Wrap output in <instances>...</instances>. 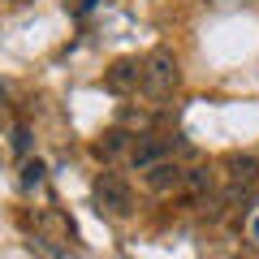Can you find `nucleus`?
I'll return each instance as SVG.
<instances>
[{
	"label": "nucleus",
	"mask_w": 259,
	"mask_h": 259,
	"mask_svg": "<svg viewBox=\"0 0 259 259\" xmlns=\"http://www.w3.org/2000/svg\"><path fill=\"white\" fill-rule=\"evenodd\" d=\"M147 186H151V190H182V186H186V168L173 164V160H164V164L147 168Z\"/></svg>",
	"instance_id": "6"
},
{
	"label": "nucleus",
	"mask_w": 259,
	"mask_h": 259,
	"mask_svg": "<svg viewBox=\"0 0 259 259\" xmlns=\"http://www.w3.org/2000/svg\"><path fill=\"white\" fill-rule=\"evenodd\" d=\"M212 182H216L212 168H186V186H182V190L186 194H207V190H212Z\"/></svg>",
	"instance_id": "8"
},
{
	"label": "nucleus",
	"mask_w": 259,
	"mask_h": 259,
	"mask_svg": "<svg viewBox=\"0 0 259 259\" xmlns=\"http://www.w3.org/2000/svg\"><path fill=\"white\" fill-rule=\"evenodd\" d=\"M91 199H95V212L112 216V221H125V216L134 212V186L121 173H100L95 186H91Z\"/></svg>",
	"instance_id": "1"
},
{
	"label": "nucleus",
	"mask_w": 259,
	"mask_h": 259,
	"mask_svg": "<svg viewBox=\"0 0 259 259\" xmlns=\"http://www.w3.org/2000/svg\"><path fill=\"white\" fill-rule=\"evenodd\" d=\"M134 143H130V134H121V130H108L100 143H95V156L100 160H112V156H121V151H130Z\"/></svg>",
	"instance_id": "7"
},
{
	"label": "nucleus",
	"mask_w": 259,
	"mask_h": 259,
	"mask_svg": "<svg viewBox=\"0 0 259 259\" xmlns=\"http://www.w3.org/2000/svg\"><path fill=\"white\" fill-rule=\"evenodd\" d=\"M255 233H259V229H255Z\"/></svg>",
	"instance_id": "12"
},
{
	"label": "nucleus",
	"mask_w": 259,
	"mask_h": 259,
	"mask_svg": "<svg viewBox=\"0 0 259 259\" xmlns=\"http://www.w3.org/2000/svg\"><path fill=\"white\" fill-rule=\"evenodd\" d=\"M177 82H182L177 56L168 52V48H156V52L143 61V91H147L151 100H168V95L177 91Z\"/></svg>",
	"instance_id": "2"
},
{
	"label": "nucleus",
	"mask_w": 259,
	"mask_h": 259,
	"mask_svg": "<svg viewBox=\"0 0 259 259\" xmlns=\"http://www.w3.org/2000/svg\"><path fill=\"white\" fill-rule=\"evenodd\" d=\"M221 168H225L229 190H255L259 186V160L255 156H225Z\"/></svg>",
	"instance_id": "5"
},
{
	"label": "nucleus",
	"mask_w": 259,
	"mask_h": 259,
	"mask_svg": "<svg viewBox=\"0 0 259 259\" xmlns=\"http://www.w3.org/2000/svg\"><path fill=\"white\" fill-rule=\"evenodd\" d=\"M22 182H26V186H39V182H44V164H39V160H35V164H26V168H22Z\"/></svg>",
	"instance_id": "9"
},
{
	"label": "nucleus",
	"mask_w": 259,
	"mask_h": 259,
	"mask_svg": "<svg viewBox=\"0 0 259 259\" xmlns=\"http://www.w3.org/2000/svg\"><path fill=\"white\" fill-rule=\"evenodd\" d=\"M104 87H108L112 95H130L143 87V61H134V56H121L117 65H112L108 74H104Z\"/></svg>",
	"instance_id": "4"
},
{
	"label": "nucleus",
	"mask_w": 259,
	"mask_h": 259,
	"mask_svg": "<svg viewBox=\"0 0 259 259\" xmlns=\"http://www.w3.org/2000/svg\"><path fill=\"white\" fill-rule=\"evenodd\" d=\"M173 151H177L173 134H143V139H134V147H130V164L139 168V173H147V168L164 164Z\"/></svg>",
	"instance_id": "3"
},
{
	"label": "nucleus",
	"mask_w": 259,
	"mask_h": 259,
	"mask_svg": "<svg viewBox=\"0 0 259 259\" xmlns=\"http://www.w3.org/2000/svg\"><path fill=\"white\" fill-rule=\"evenodd\" d=\"M13 5H18V0H13Z\"/></svg>",
	"instance_id": "11"
},
{
	"label": "nucleus",
	"mask_w": 259,
	"mask_h": 259,
	"mask_svg": "<svg viewBox=\"0 0 259 259\" xmlns=\"http://www.w3.org/2000/svg\"><path fill=\"white\" fill-rule=\"evenodd\" d=\"M91 5H95V0H78V13H87V9H91Z\"/></svg>",
	"instance_id": "10"
}]
</instances>
